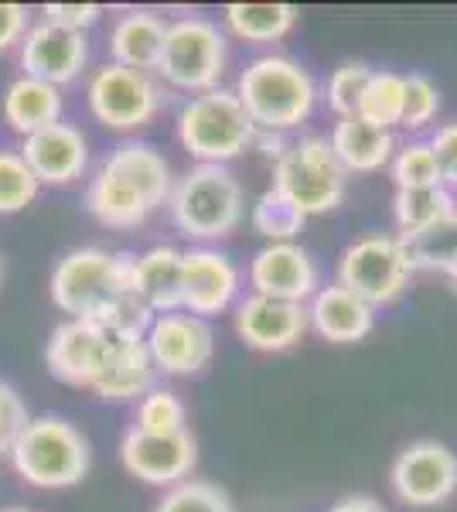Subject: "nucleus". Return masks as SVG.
I'll list each match as a JSON object with an SVG mask.
<instances>
[{"mask_svg": "<svg viewBox=\"0 0 457 512\" xmlns=\"http://www.w3.org/2000/svg\"><path fill=\"white\" fill-rule=\"evenodd\" d=\"M249 284L253 294L304 304L318 294V267L301 243H270L249 263Z\"/></svg>", "mask_w": 457, "mask_h": 512, "instance_id": "dca6fc26", "label": "nucleus"}, {"mask_svg": "<svg viewBox=\"0 0 457 512\" xmlns=\"http://www.w3.org/2000/svg\"><path fill=\"white\" fill-rule=\"evenodd\" d=\"M120 461L130 475L147 485H178L198 461V444L188 431L147 434L130 427L120 444Z\"/></svg>", "mask_w": 457, "mask_h": 512, "instance_id": "4468645a", "label": "nucleus"}, {"mask_svg": "<svg viewBox=\"0 0 457 512\" xmlns=\"http://www.w3.org/2000/svg\"><path fill=\"white\" fill-rule=\"evenodd\" d=\"M229 62L226 31L209 18H181L168 24L157 76L188 93H212Z\"/></svg>", "mask_w": 457, "mask_h": 512, "instance_id": "6e6552de", "label": "nucleus"}, {"mask_svg": "<svg viewBox=\"0 0 457 512\" xmlns=\"http://www.w3.org/2000/svg\"><path fill=\"white\" fill-rule=\"evenodd\" d=\"M440 113V89L434 79L420 76H406V103H403V123L406 130H423L427 123H434Z\"/></svg>", "mask_w": 457, "mask_h": 512, "instance_id": "c9c22d12", "label": "nucleus"}, {"mask_svg": "<svg viewBox=\"0 0 457 512\" xmlns=\"http://www.w3.org/2000/svg\"><path fill=\"white\" fill-rule=\"evenodd\" d=\"M389 175H393L396 192H403V188L444 185V181H440L437 158H434V151H430V140H410V144H403L400 151L393 154V161H389Z\"/></svg>", "mask_w": 457, "mask_h": 512, "instance_id": "7c9ffc66", "label": "nucleus"}, {"mask_svg": "<svg viewBox=\"0 0 457 512\" xmlns=\"http://www.w3.org/2000/svg\"><path fill=\"white\" fill-rule=\"evenodd\" d=\"M236 99L243 103L246 117L256 130H273L284 134L294 130L314 113L318 103V82L297 59L280 52L260 55L239 72Z\"/></svg>", "mask_w": 457, "mask_h": 512, "instance_id": "f03ea898", "label": "nucleus"}, {"mask_svg": "<svg viewBox=\"0 0 457 512\" xmlns=\"http://www.w3.org/2000/svg\"><path fill=\"white\" fill-rule=\"evenodd\" d=\"M38 178L24 164L21 151H0V216L28 209L38 198Z\"/></svg>", "mask_w": 457, "mask_h": 512, "instance_id": "473e14b6", "label": "nucleus"}, {"mask_svg": "<svg viewBox=\"0 0 457 512\" xmlns=\"http://www.w3.org/2000/svg\"><path fill=\"white\" fill-rule=\"evenodd\" d=\"M0 512H31V509H0Z\"/></svg>", "mask_w": 457, "mask_h": 512, "instance_id": "37998d69", "label": "nucleus"}, {"mask_svg": "<svg viewBox=\"0 0 457 512\" xmlns=\"http://www.w3.org/2000/svg\"><path fill=\"white\" fill-rule=\"evenodd\" d=\"M134 291L144 297L154 315L181 311L185 301V253L161 243L134 260Z\"/></svg>", "mask_w": 457, "mask_h": 512, "instance_id": "4be33fe9", "label": "nucleus"}, {"mask_svg": "<svg viewBox=\"0 0 457 512\" xmlns=\"http://www.w3.org/2000/svg\"><path fill=\"white\" fill-rule=\"evenodd\" d=\"M280 195L290 198L297 209L311 216H324L335 212L345 202L348 192V171L338 164L335 151H331L328 137L307 134L273 161V185Z\"/></svg>", "mask_w": 457, "mask_h": 512, "instance_id": "423d86ee", "label": "nucleus"}, {"mask_svg": "<svg viewBox=\"0 0 457 512\" xmlns=\"http://www.w3.org/2000/svg\"><path fill=\"white\" fill-rule=\"evenodd\" d=\"M89 62V41L79 31H65L55 24L41 21L31 24L28 35L21 38V69L24 76L65 86L76 82Z\"/></svg>", "mask_w": 457, "mask_h": 512, "instance_id": "2eb2a0df", "label": "nucleus"}, {"mask_svg": "<svg viewBox=\"0 0 457 512\" xmlns=\"http://www.w3.org/2000/svg\"><path fill=\"white\" fill-rule=\"evenodd\" d=\"M106 349H110V332L96 321L69 318L55 325L45 345V366L58 383L93 390L99 369H103Z\"/></svg>", "mask_w": 457, "mask_h": 512, "instance_id": "ddd939ff", "label": "nucleus"}, {"mask_svg": "<svg viewBox=\"0 0 457 512\" xmlns=\"http://www.w3.org/2000/svg\"><path fill=\"white\" fill-rule=\"evenodd\" d=\"M400 239L406 243V253H410L417 270H434V274L457 280V216Z\"/></svg>", "mask_w": 457, "mask_h": 512, "instance_id": "c85d7f7f", "label": "nucleus"}, {"mask_svg": "<svg viewBox=\"0 0 457 512\" xmlns=\"http://www.w3.org/2000/svg\"><path fill=\"white\" fill-rule=\"evenodd\" d=\"M430 151H434V158H437L444 188H457V123L437 127V134L430 137Z\"/></svg>", "mask_w": 457, "mask_h": 512, "instance_id": "58836bf2", "label": "nucleus"}, {"mask_svg": "<svg viewBox=\"0 0 457 512\" xmlns=\"http://www.w3.org/2000/svg\"><path fill=\"white\" fill-rule=\"evenodd\" d=\"M413 274H417V267H413L403 239L372 233L345 246L335 284L359 294L372 308H382V304H393L406 291Z\"/></svg>", "mask_w": 457, "mask_h": 512, "instance_id": "1a4fd4ad", "label": "nucleus"}, {"mask_svg": "<svg viewBox=\"0 0 457 512\" xmlns=\"http://www.w3.org/2000/svg\"><path fill=\"white\" fill-rule=\"evenodd\" d=\"M21 158L35 171L38 185H72L89 168V140L72 123H52L24 137Z\"/></svg>", "mask_w": 457, "mask_h": 512, "instance_id": "a211bd4d", "label": "nucleus"}, {"mask_svg": "<svg viewBox=\"0 0 457 512\" xmlns=\"http://www.w3.org/2000/svg\"><path fill=\"white\" fill-rule=\"evenodd\" d=\"M28 424H31L28 403L21 400V393L11 383L0 379V454H11V448L18 444V437L24 434Z\"/></svg>", "mask_w": 457, "mask_h": 512, "instance_id": "e433bc0d", "label": "nucleus"}, {"mask_svg": "<svg viewBox=\"0 0 457 512\" xmlns=\"http://www.w3.org/2000/svg\"><path fill=\"white\" fill-rule=\"evenodd\" d=\"M154 512H236V509H232V499L222 485L188 478V482L171 485Z\"/></svg>", "mask_w": 457, "mask_h": 512, "instance_id": "72a5a7b5", "label": "nucleus"}, {"mask_svg": "<svg viewBox=\"0 0 457 512\" xmlns=\"http://www.w3.org/2000/svg\"><path fill=\"white\" fill-rule=\"evenodd\" d=\"M311 328L307 308L294 301H273L263 294H249L236 304V335L256 352H284L297 345Z\"/></svg>", "mask_w": 457, "mask_h": 512, "instance_id": "f3484780", "label": "nucleus"}, {"mask_svg": "<svg viewBox=\"0 0 457 512\" xmlns=\"http://www.w3.org/2000/svg\"><path fill=\"white\" fill-rule=\"evenodd\" d=\"M307 321L321 338L338 345L362 342L365 335L376 328V308L365 304L359 294H352L342 284L318 287V294L311 297V308H307Z\"/></svg>", "mask_w": 457, "mask_h": 512, "instance_id": "412c9836", "label": "nucleus"}, {"mask_svg": "<svg viewBox=\"0 0 457 512\" xmlns=\"http://www.w3.org/2000/svg\"><path fill=\"white\" fill-rule=\"evenodd\" d=\"M86 99L93 117L106 130H140L147 127L164 106V89L151 79V72L123 69V65L106 62L93 72L86 86Z\"/></svg>", "mask_w": 457, "mask_h": 512, "instance_id": "9d476101", "label": "nucleus"}, {"mask_svg": "<svg viewBox=\"0 0 457 512\" xmlns=\"http://www.w3.org/2000/svg\"><path fill=\"white\" fill-rule=\"evenodd\" d=\"M41 14H45V21L55 24V28L86 35V28H93V24L103 18V7L99 4H45Z\"/></svg>", "mask_w": 457, "mask_h": 512, "instance_id": "4c0bfd02", "label": "nucleus"}, {"mask_svg": "<svg viewBox=\"0 0 457 512\" xmlns=\"http://www.w3.org/2000/svg\"><path fill=\"white\" fill-rule=\"evenodd\" d=\"M157 373L171 376H195L209 366L215 352V335L205 318H195L188 311L157 315L144 335Z\"/></svg>", "mask_w": 457, "mask_h": 512, "instance_id": "f8f14e48", "label": "nucleus"}, {"mask_svg": "<svg viewBox=\"0 0 457 512\" xmlns=\"http://www.w3.org/2000/svg\"><path fill=\"white\" fill-rule=\"evenodd\" d=\"M249 147H256V151H260L263 158L277 161L280 154L287 151V140H284V134H273V130H256V134H253V144H249Z\"/></svg>", "mask_w": 457, "mask_h": 512, "instance_id": "a19ab883", "label": "nucleus"}, {"mask_svg": "<svg viewBox=\"0 0 457 512\" xmlns=\"http://www.w3.org/2000/svg\"><path fill=\"white\" fill-rule=\"evenodd\" d=\"M174 188L171 164L144 140L116 144L96 168L86 188V209L96 222L110 229H137L168 205Z\"/></svg>", "mask_w": 457, "mask_h": 512, "instance_id": "f257e3e1", "label": "nucleus"}, {"mask_svg": "<svg viewBox=\"0 0 457 512\" xmlns=\"http://www.w3.org/2000/svg\"><path fill=\"white\" fill-rule=\"evenodd\" d=\"M226 28L249 45H270L290 35L297 24L294 4H226Z\"/></svg>", "mask_w": 457, "mask_h": 512, "instance_id": "a878e982", "label": "nucleus"}, {"mask_svg": "<svg viewBox=\"0 0 457 512\" xmlns=\"http://www.w3.org/2000/svg\"><path fill=\"white\" fill-rule=\"evenodd\" d=\"M154 376H157V366H154L151 352H147L144 338L110 332V349H106V359L93 383V393L103 396L106 403L137 400V396L154 390Z\"/></svg>", "mask_w": 457, "mask_h": 512, "instance_id": "aec40b11", "label": "nucleus"}, {"mask_svg": "<svg viewBox=\"0 0 457 512\" xmlns=\"http://www.w3.org/2000/svg\"><path fill=\"white\" fill-rule=\"evenodd\" d=\"M403 103H406V76L372 69L355 117L393 134V127H400V123H403Z\"/></svg>", "mask_w": 457, "mask_h": 512, "instance_id": "cd10ccee", "label": "nucleus"}, {"mask_svg": "<svg viewBox=\"0 0 457 512\" xmlns=\"http://www.w3.org/2000/svg\"><path fill=\"white\" fill-rule=\"evenodd\" d=\"M11 465L35 489H69L86 478L93 465L86 434L65 417L41 414L31 417L18 444L11 448Z\"/></svg>", "mask_w": 457, "mask_h": 512, "instance_id": "39448f33", "label": "nucleus"}, {"mask_svg": "<svg viewBox=\"0 0 457 512\" xmlns=\"http://www.w3.org/2000/svg\"><path fill=\"white\" fill-rule=\"evenodd\" d=\"M454 202H457V192H454Z\"/></svg>", "mask_w": 457, "mask_h": 512, "instance_id": "c03bdc74", "label": "nucleus"}, {"mask_svg": "<svg viewBox=\"0 0 457 512\" xmlns=\"http://www.w3.org/2000/svg\"><path fill=\"white\" fill-rule=\"evenodd\" d=\"M389 482L410 506H440L457 492V454L440 441H413L396 454Z\"/></svg>", "mask_w": 457, "mask_h": 512, "instance_id": "9b49d317", "label": "nucleus"}, {"mask_svg": "<svg viewBox=\"0 0 457 512\" xmlns=\"http://www.w3.org/2000/svg\"><path fill=\"white\" fill-rule=\"evenodd\" d=\"M457 216L454 192L444 185L437 188H403L393 195V219L400 226V236L423 233V229L437 226Z\"/></svg>", "mask_w": 457, "mask_h": 512, "instance_id": "bb28decb", "label": "nucleus"}, {"mask_svg": "<svg viewBox=\"0 0 457 512\" xmlns=\"http://www.w3.org/2000/svg\"><path fill=\"white\" fill-rule=\"evenodd\" d=\"M28 35V11L21 4H0V52L21 45Z\"/></svg>", "mask_w": 457, "mask_h": 512, "instance_id": "ea45409f", "label": "nucleus"}, {"mask_svg": "<svg viewBox=\"0 0 457 512\" xmlns=\"http://www.w3.org/2000/svg\"><path fill=\"white\" fill-rule=\"evenodd\" d=\"M331 151L348 175H372V171L389 168L396 154V140L389 130H379L359 117H342L331 127L328 137Z\"/></svg>", "mask_w": 457, "mask_h": 512, "instance_id": "5701e85b", "label": "nucleus"}, {"mask_svg": "<svg viewBox=\"0 0 457 512\" xmlns=\"http://www.w3.org/2000/svg\"><path fill=\"white\" fill-rule=\"evenodd\" d=\"M253 120L232 89L191 96L178 110V140L198 164H226L253 144Z\"/></svg>", "mask_w": 457, "mask_h": 512, "instance_id": "0eeeda50", "label": "nucleus"}, {"mask_svg": "<svg viewBox=\"0 0 457 512\" xmlns=\"http://www.w3.org/2000/svg\"><path fill=\"white\" fill-rule=\"evenodd\" d=\"M0 106H4L7 127L21 137L38 134V130L52 127V123H62V93H58V86L31 76L14 79Z\"/></svg>", "mask_w": 457, "mask_h": 512, "instance_id": "393cba45", "label": "nucleus"}, {"mask_svg": "<svg viewBox=\"0 0 457 512\" xmlns=\"http://www.w3.org/2000/svg\"><path fill=\"white\" fill-rule=\"evenodd\" d=\"M239 297V267L226 253L195 246L185 253V301L181 311L195 318L222 315Z\"/></svg>", "mask_w": 457, "mask_h": 512, "instance_id": "6ab92c4d", "label": "nucleus"}, {"mask_svg": "<svg viewBox=\"0 0 457 512\" xmlns=\"http://www.w3.org/2000/svg\"><path fill=\"white\" fill-rule=\"evenodd\" d=\"M243 185L226 164H195L174 181L168 216L188 239H222L243 222Z\"/></svg>", "mask_w": 457, "mask_h": 512, "instance_id": "20e7f679", "label": "nucleus"}, {"mask_svg": "<svg viewBox=\"0 0 457 512\" xmlns=\"http://www.w3.org/2000/svg\"><path fill=\"white\" fill-rule=\"evenodd\" d=\"M134 253H110L99 246L69 250L52 270V301L72 318L99 321L120 294L134 291Z\"/></svg>", "mask_w": 457, "mask_h": 512, "instance_id": "7ed1b4c3", "label": "nucleus"}, {"mask_svg": "<svg viewBox=\"0 0 457 512\" xmlns=\"http://www.w3.org/2000/svg\"><path fill=\"white\" fill-rule=\"evenodd\" d=\"M307 216L297 209L290 198H284L277 188H267L253 205V229L270 243H294L304 229Z\"/></svg>", "mask_w": 457, "mask_h": 512, "instance_id": "c756f323", "label": "nucleus"}, {"mask_svg": "<svg viewBox=\"0 0 457 512\" xmlns=\"http://www.w3.org/2000/svg\"><path fill=\"white\" fill-rule=\"evenodd\" d=\"M369 76H372L369 65L355 62V59L342 62L328 76L324 99H328V110L335 113L338 120H342V117H355V110H359V99L365 93V82H369Z\"/></svg>", "mask_w": 457, "mask_h": 512, "instance_id": "f704fd0d", "label": "nucleus"}, {"mask_svg": "<svg viewBox=\"0 0 457 512\" xmlns=\"http://www.w3.org/2000/svg\"><path fill=\"white\" fill-rule=\"evenodd\" d=\"M137 431L147 434H181L188 431V407L178 400V393L154 386L137 403Z\"/></svg>", "mask_w": 457, "mask_h": 512, "instance_id": "2f4dec72", "label": "nucleus"}, {"mask_svg": "<svg viewBox=\"0 0 457 512\" xmlns=\"http://www.w3.org/2000/svg\"><path fill=\"white\" fill-rule=\"evenodd\" d=\"M164 35H168V21L154 11H130L113 24L110 31V59L113 65L137 72H157L161 62Z\"/></svg>", "mask_w": 457, "mask_h": 512, "instance_id": "b1692460", "label": "nucleus"}, {"mask_svg": "<svg viewBox=\"0 0 457 512\" xmlns=\"http://www.w3.org/2000/svg\"><path fill=\"white\" fill-rule=\"evenodd\" d=\"M328 512H382V506L372 495H345V499H338Z\"/></svg>", "mask_w": 457, "mask_h": 512, "instance_id": "79ce46f5", "label": "nucleus"}]
</instances>
